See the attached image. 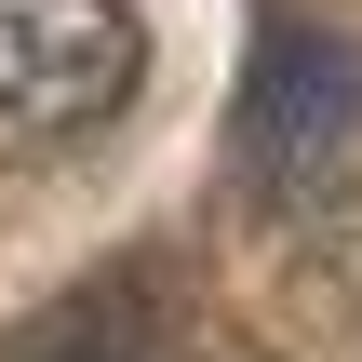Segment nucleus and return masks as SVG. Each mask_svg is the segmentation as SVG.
Masks as SVG:
<instances>
[{
  "mask_svg": "<svg viewBox=\"0 0 362 362\" xmlns=\"http://www.w3.org/2000/svg\"><path fill=\"white\" fill-rule=\"evenodd\" d=\"M349 175H362V40L282 13L255 40V81H242V188L282 202V215H309Z\"/></svg>",
  "mask_w": 362,
  "mask_h": 362,
  "instance_id": "obj_1",
  "label": "nucleus"
},
{
  "mask_svg": "<svg viewBox=\"0 0 362 362\" xmlns=\"http://www.w3.org/2000/svg\"><path fill=\"white\" fill-rule=\"evenodd\" d=\"M148 67L134 0H0V148H67L121 121Z\"/></svg>",
  "mask_w": 362,
  "mask_h": 362,
  "instance_id": "obj_2",
  "label": "nucleus"
},
{
  "mask_svg": "<svg viewBox=\"0 0 362 362\" xmlns=\"http://www.w3.org/2000/svg\"><path fill=\"white\" fill-rule=\"evenodd\" d=\"M0 362H161V282H81L67 309H40L27 336H0Z\"/></svg>",
  "mask_w": 362,
  "mask_h": 362,
  "instance_id": "obj_3",
  "label": "nucleus"
}]
</instances>
